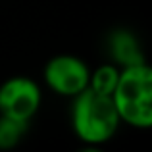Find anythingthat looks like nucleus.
Segmentation results:
<instances>
[{"label": "nucleus", "mask_w": 152, "mask_h": 152, "mask_svg": "<svg viewBox=\"0 0 152 152\" xmlns=\"http://www.w3.org/2000/svg\"><path fill=\"white\" fill-rule=\"evenodd\" d=\"M110 96L121 123L133 129L152 127V69L146 62L121 67Z\"/></svg>", "instance_id": "1"}, {"label": "nucleus", "mask_w": 152, "mask_h": 152, "mask_svg": "<svg viewBox=\"0 0 152 152\" xmlns=\"http://www.w3.org/2000/svg\"><path fill=\"white\" fill-rule=\"evenodd\" d=\"M42 102L41 87L29 77L14 75L0 85V115L31 121Z\"/></svg>", "instance_id": "4"}, {"label": "nucleus", "mask_w": 152, "mask_h": 152, "mask_svg": "<svg viewBox=\"0 0 152 152\" xmlns=\"http://www.w3.org/2000/svg\"><path fill=\"white\" fill-rule=\"evenodd\" d=\"M29 129V121H19V119L0 115V150H10L21 142Z\"/></svg>", "instance_id": "7"}, {"label": "nucleus", "mask_w": 152, "mask_h": 152, "mask_svg": "<svg viewBox=\"0 0 152 152\" xmlns=\"http://www.w3.org/2000/svg\"><path fill=\"white\" fill-rule=\"evenodd\" d=\"M119 115L112 102V96L89 89L73 96L71 104V127L75 137L89 146H100L114 139L118 133Z\"/></svg>", "instance_id": "2"}, {"label": "nucleus", "mask_w": 152, "mask_h": 152, "mask_svg": "<svg viewBox=\"0 0 152 152\" xmlns=\"http://www.w3.org/2000/svg\"><path fill=\"white\" fill-rule=\"evenodd\" d=\"M46 87L58 96L73 98L81 91L89 87L91 67L79 56L73 54H58L52 56L42 69Z\"/></svg>", "instance_id": "3"}, {"label": "nucleus", "mask_w": 152, "mask_h": 152, "mask_svg": "<svg viewBox=\"0 0 152 152\" xmlns=\"http://www.w3.org/2000/svg\"><path fill=\"white\" fill-rule=\"evenodd\" d=\"M108 48H110L112 62L119 67L146 62L137 37L127 29H115L108 39Z\"/></svg>", "instance_id": "5"}, {"label": "nucleus", "mask_w": 152, "mask_h": 152, "mask_svg": "<svg viewBox=\"0 0 152 152\" xmlns=\"http://www.w3.org/2000/svg\"><path fill=\"white\" fill-rule=\"evenodd\" d=\"M119 71H121V67L115 66L114 62L102 64V66L94 67V69L91 71V77H89V89L110 96V94L114 93L115 85H118Z\"/></svg>", "instance_id": "6"}]
</instances>
